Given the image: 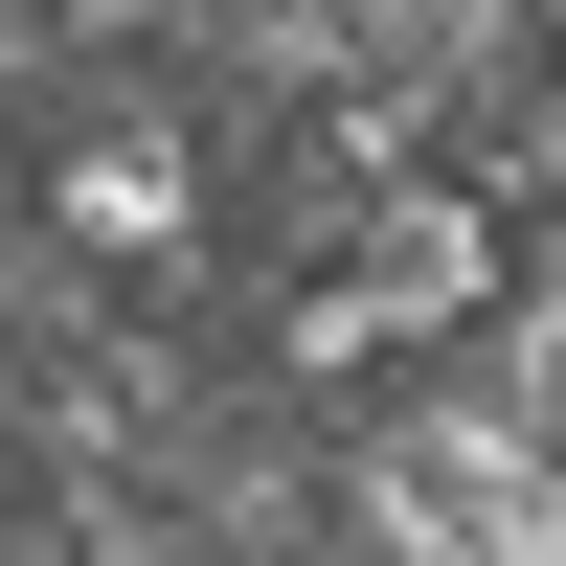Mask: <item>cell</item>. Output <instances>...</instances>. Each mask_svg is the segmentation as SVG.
I'll return each mask as SVG.
<instances>
[{
    "instance_id": "2",
    "label": "cell",
    "mask_w": 566,
    "mask_h": 566,
    "mask_svg": "<svg viewBox=\"0 0 566 566\" xmlns=\"http://www.w3.org/2000/svg\"><path fill=\"white\" fill-rule=\"evenodd\" d=\"M544 45H566V0H544Z\"/></svg>"
},
{
    "instance_id": "1",
    "label": "cell",
    "mask_w": 566,
    "mask_h": 566,
    "mask_svg": "<svg viewBox=\"0 0 566 566\" xmlns=\"http://www.w3.org/2000/svg\"><path fill=\"white\" fill-rule=\"evenodd\" d=\"M45 227L114 250V272H181V250H205V136H181V114H91L69 159H45Z\"/></svg>"
}]
</instances>
